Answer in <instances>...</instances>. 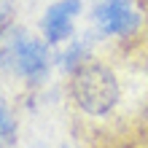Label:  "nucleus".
<instances>
[{
    "mask_svg": "<svg viewBox=\"0 0 148 148\" xmlns=\"http://www.w3.org/2000/svg\"><path fill=\"white\" fill-rule=\"evenodd\" d=\"M0 65L5 70H16L24 78H32L35 81L49 67V51H46V46L40 40H30L27 35L19 32L14 38V43H8L0 51Z\"/></svg>",
    "mask_w": 148,
    "mask_h": 148,
    "instance_id": "2",
    "label": "nucleus"
},
{
    "mask_svg": "<svg viewBox=\"0 0 148 148\" xmlns=\"http://www.w3.org/2000/svg\"><path fill=\"white\" fill-rule=\"evenodd\" d=\"M11 19H14V8L8 5V3H3V5H0V32H5V30H8Z\"/></svg>",
    "mask_w": 148,
    "mask_h": 148,
    "instance_id": "7",
    "label": "nucleus"
},
{
    "mask_svg": "<svg viewBox=\"0 0 148 148\" xmlns=\"http://www.w3.org/2000/svg\"><path fill=\"white\" fill-rule=\"evenodd\" d=\"M94 19H97L102 32L110 35H132L140 27V14L132 8L129 0H105L94 8Z\"/></svg>",
    "mask_w": 148,
    "mask_h": 148,
    "instance_id": "3",
    "label": "nucleus"
},
{
    "mask_svg": "<svg viewBox=\"0 0 148 148\" xmlns=\"http://www.w3.org/2000/svg\"><path fill=\"white\" fill-rule=\"evenodd\" d=\"M73 100L89 116H105L119 102V81L105 65H81L73 78Z\"/></svg>",
    "mask_w": 148,
    "mask_h": 148,
    "instance_id": "1",
    "label": "nucleus"
},
{
    "mask_svg": "<svg viewBox=\"0 0 148 148\" xmlns=\"http://www.w3.org/2000/svg\"><path fill=\"white\" fill-rule=\"evenodd\" d=\"M14 132H16V121L11 116V110H8V105L0 102V143H11Z\"/></svg>",
    "mask_w": 148,
    "mask_h": 148,
    "instance_id": "6",
    "label": "nucleus"
},
{
    "mask_svg": "<svg viewBox=\"0 0 148 148\" xmlns=\"http://www.w3.org/2000/svg\"><path fill=\"white\" fill-rule=\"evenodd\" d=\"M78 11H81L78 0H59L57 5H51L46 11V16H43V22H40V30L46 35V40L49 43L65 40L73 30V19L78 16Z\"/></svg>",
    "mask_w": 148,
    "mask_h": 148,
    "instance_id": "4",
    "label": "nucleus"
},
{
    "mask_svg": "<svg viewBox=\"0 0 148 148\" xmlns=\"http://www.w3.org/2000/svg\"><path fill=\"white\" fill-rule=\"evenodd\" d=\"M86 51H89V49H86L84 40H81V43H73V46L62 54V59H59V62H62L65 70H78V67H81V62H84V57H86Z\"/></svg>",
    "mask_w": 148,
    "mask_h": 148,
    "instance_id": "5",
    "label": "nucleus"
}]
</instances>
